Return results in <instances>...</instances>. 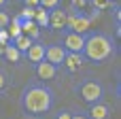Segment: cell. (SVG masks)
Returning a JSON list of instances; mask_svg holds the SVG:
<instances>
[{
  "label": "cell",
  "instance_id": "3957f363",
  "mask_svg": "<svg viewBox=\"0 0 121 119\" xmlns=\"http://www.w3.org/2000/svg\"><path fill=\"white\" fill-rule=\"evenodd\" d=\"M68 15V21H66V30L68 32H77V34H87L89 28H91V19L83 13V11H77L70 6V11H66Z\"/></svg>",
  "mask_w": 121,
  "mask_h": 119
},
{
  "label": "cell",
  "instance_id": "9c48e42d",
  "mask_svg": "<svg viewBox=\"0 0 121 119\" xmlns=\"http://www.w3.org/2000/svg\"><path fill=\"white\" fill-rule=\"evenodd\" d=\"M19 28H21V32H23L28 38L40 40V28L36 26L34 19H21V17H19Z\"/></svg>",
  "mask_w": 121,
  "mask_h": 119
},
{
  "label": "cell",
  "instance_id": "603a6c76",
  "mask_svg": "<svg viewBox=\"0 0 121 119\" xmlns=\"http://www.w3.org/2000/svg\"><path fill=\"white\" fill-rule=\"evenodd\" d=\"M0 43H9V30H0Z\"/></svg>",
  "mask_w": 121,
  "mask_h": 119
},
{
  "label": "cell",
  "instance_id": "44dd1931",
  "mask_svg": "<svg viewBox=\"0 0 121 119\" xmlns=\"http://www.w3.org/2000/svg\"><path fill=\"white\" fill-rule=\"evenodd\" d=\"M70 2H72L70 6H72V9H77V11H83V9L89 4V0H70Z\"/></svg>",
  "mask_w": 121,
  "mask_h": 119
},
{
  "label": "cell",
  "instance_id": "4316f807",
  "mask_svg": "<svg viewBox=\"0 0 121 119\" xmlns=\"http://www.w3.org/2000/svg\"><path fill=\"white\" fill-rule=\"evenodd\" d=\"M6 2H9V0H0V9H4V6H6Z\"/></svg>",
  "mask_w": 121,
  "mask_h": 119
},
{
  "label": "cell",
  "instance_id": "484cf974",
  "mask_svg": "<svg viewBox=\"0 0 121 119\" xmlns=\"http://www.w3.org/2000/svg\"><path fill=\"white\" fill-rule=\"evenodd\" d=\"M4 49H6V43H0V55H4Z\"/></svg>",
  "mask_w": 121,
  "mask_h": 119
},
{
  "label": "cell",
  "instance_id": "cb8c5ba5",
  "mask_svg": "<svg viewBox=\"0 0 121 119\" xmlns=\"http://www.w3.org/2000/svg\"><path fill=\"white\" fill-rule=\"evenodd\" d=\"M70 115H72V113H68V111H60L55 119H70Z\"/></svg>",
  "mask_w": 121,
  "mask_h": 119
},
{
  "label": "cell",
  "instance_id": "d4e9b609",
  "mask_svg": "<svg viewBox=\"0 0 121 119\" xmlns=\"http://www.w3.org/2000/svg\"><path fill=\"white\" fill-rule=\"evenodd\" d=\"M70 119H89L87 115H81V113H74V115H70Z\"/></svg>",
  "mask_w": 121,
  "mask_h": 119
},
{
  "label": "cell",
  "instance_id": "7c38bea8",
  "mask_svg": "<svg viewBox=\"0 0 121 119\" xmlns=\"http://www.w3.org/2000/svg\"><path fill=\"white\" fill-rule=\"evenodd\" d=\"M108 106L102 104V102H94L89 104V119H106L108 117Z\"/></svg>",
  "mask_w": 121,
  "mask_h": 119
},
{
  "label": "cell",
  "instance_id": "ba28073f",
  "mask_svg": "<svg viewBox=\"0 0 121 119\" xmlns=\"http://www.w3.org/2000/svg\"><path fill=\"white\" fill-rule=\"evenodd\" d=\"M57 68H60V66H55V64L43 60V62L36 64V75H38L43 81H49V79H55V77H57Z\"/></svg>",
  "mask_w": 121,
  "mask_h": 119
},
{
  "label": "cell",
  "instance_id": "6da1fadb",
  "mask_svg": "<svg viewBox=\"0 0 121 119\" xmlns=\"http://www.w3.org/2000/svg\"><path fill=\"white\" fill-rule=\"evenodd\" d=\"M19 106L28 115H45L53 106V89L43 81H34L23 87L19 96Z\"/></svg>",
  "mask_w": 121,
  "mask_h": 119
},
{
  "label": "cell",
  "instance_id": "30bf717a",
  "mask_svg": "<svg viewBox=\"0 0 121 119\" xmlns=\"http://www.w3.org/2000/svg\"><path fill=\"white\" fill-rule=\"evenodd\" d=\"M45 47H47L45 43H40V40H34V43H32V47L26 51V57H28V60H30L34 66H36L38 62H43V60H45Z\"/></svg>",
  "mask_w": 121,
  "mask_h": 119
},
{
  "label": "cell",
  "instance_id": "ffe728a7",
  "mask_svg": "<svg viewBox=\"0 0 121 119\" xmlns=\"http://www.w3.org/2000/svg\"><path fill=\"white\" fill-rule=\"evenodd\" d=\"M6 85H11V77H9L4 70H0V92H2Z\"/></svg>",
  "mask_w": 121,
  "mask_h": 119
},
{
  "label": "cell",
  "instance_id": "277c9868",
  "mask_svg": "<svg viewBox=\"0 0 121 119\" xmlns=\"http://www.w3.org/2000/svg\"><path fill=\"white\" fill-rule=\"evenodd\" d=\"M79 94H81V98H83L87 104H94V102H100V100H102L104 87H102L100 81L87 79V81H83V83L79 85Z\"/></svg>",
  "mask_w": 121,
  "mask_h": 119
},
{
  "label": "cell",
  "instance_id": "4fadbf2b",
  "mask_svg": "<svg viewBox=\"0 0 121 119\" xmlns=\"http://www.w3.org/2000/svg\"><path fill=\"white\" fill-rule=\"evenodd\" d=\"M34 21H36V26L43 30V28H49V11L47 9H43V6H36V11H34Z\"/></svg>",
  "mask_w": 121,
  "mask_h": 119
},
{
  "label": "cell",
  "instance_id": "e0dca14e",
  "mask_svg": "<svg viewBox=\"0 0 121 119\" xmlns=\"http://www.w3.org/2000/svg\"><path fill=\"white\" fill-rule=\"evenodd\" d=\"M38 4L43 9H47V11H51V9H57L62 4V0H38Z\"/></svg>",
  "mask_w": 121,
  "mask_h": 119
},
{
  "label": "cell",
  "instance_id": "8992f818",
  "mask_svg": "<svg viewBox=\"0 0 121 119\" xmlns=\"http://www.w3.org/2000/svg\"><path fill=\"white\" fill-rule=\"evenodd\" d=\"M66 53H68V51H66L62 45H47V47H45V60L51 62V64H55V66H62V64H64Z\"/></svg>",
  "mask_w": 121,
  "mask_h": 119
},
{
  "label": "cell",
  "instance_id": "5b68a950",
  "mask_svg": "<svg viewBox=\"0 0 121 119\" xmlns=\"http://www.w3.org/2000/svg\"><path fill=\"white\" fill-rule=\"evenodd\" d=\"M85 38H87V34H77V32L64 30V43H62V47L66 51H70V53H83Z\"/></svg>",
  "mask_w": 121,
  "mask_h": 119
},
{
  "label": "cell",
  "instance_id": "5bb4252c",
  "mask_svg": "<svg viewBox=\"0 0 121 119\" xmlns=\"http://www.w3.org/2000/svg\"><path fill=\"white\" fill-rule=\"evenodd\" d=\"M4 57H6L11 64H17V62L21 60V51H19V49L9 40V43H6V49H4Z\"/></svg>",
  "mask_w": 121,
  "mask_h": 119
},
{
  "label": "cell",
  "instance_id": "7a4b0ae2",
  "mask_svg": "<svg viewBox=\"0 0 121 119\" xmlns=\"http://www.w3.org/2000/svg\"><path fill=\"white\" fill-rule=\"evenodd\" d=\"M117 51L115 40H111L104 32H87L85 38V47H83V60H87L94 66H100L104 62H108Z\"/></svg>",
  "mask_w": 121,
  "mask_h": 119
},
{
  "label": "cell",
  "instance_id": "52a82bcc",
  "mask_svg": "<svg viewBox=\"0 0 121 119\" xmlns=\"http://www.w3.org/2000/svg\"><path fill=\"white\" fill-rule=\"evenodd\" d=\"M66 21H68V15L64 9H51L49 11V28H55V30H66Z\"/></svg>",
  "mask_w": 121,
  "mask_h": 119
},
{
  "label": "cell",
  "instance_id": "8fae6325",
  "mask_svg": "<svg viewBox=\"0 0 121 119\" xmlns=\"http://www.w3.org/2000/svg\"><path fill=\"white\" fill-rule=\"evenodd\" d=\"M68 72H77L81 66H83V55L81 53H66V60H64V64H62Z\"/></svg>",
  "mask_w": 121,
  "mask_h": 119
},
{
  "label": "cell",
  "instance_id": "9a60e30c",
  "mask_svg": "<svg viewBox=\"0 0 121 119\" xmlns=\"http://www.w3.org/2000/svg\"><path fill=\"white\" fill-rule=\"evenodd\" d=\"M11 43L21 51V55H26V51L32 47V43H34V40H32V38H28L26 34H21V36H17V38H15V40H11Z\"/></svg>",
  "mask_w": 121,
  "mask_h": 119
},
{
  "label": "cell",
  "instance_id": "7402d4cb",
  "mask_svg": "<svg viewBox=\"0 0 121 119\" xmlns=\"http://www.w3.org/2000/svg\"><path fill=\"white\" fill-rule=\"evenodd\" d=\"M21 2H23V6H32V9L40 6V4H38V0H21Z\"/></svg>",
  "mask_w": 121,
  "mask_h": 119
},
{
  "label": "cell",
  "instance_id": "d6986e66",
  "mask_svg": "<svg viewBox=\"0 0 121 119\" xmlns=\"http://www.w3.org/2000/svg\"><path fill=\"white\" fill-rule=\"evenodd\" d=\"M34 11H36V9H32V6H23L21 13H19V17H21V19H34Z\"/></svg>",
  "mask_w": 121,
  "mask_h": 119
},
{
  "label": "cell",
  "instance_id": "ac0fdd59",
  "mask_svg": "<svg viewBox=\"0 0 121 119\" xmlns=\"http://www.w3.org/2000/svg\"><path fill=\"white\" fill-rule=\"evenodd\" d=\"M91 4H94V9H98V11H104V9H111V0H89Z\"/></svg>",
  "mask_w": 121,
  "mask_h": 119
},
{
  "label": "cell",
  "instance_id": "2e32d148",
  "mask_svg": "<svg viewBox=\"0 0 121 119\" xmlns=\"http://www.w3.org/2000/svg\"><path fill=\"white\" fill-rule=\"evenodd\" d=\"M9 26H11V17L4 9H0V30H6Z\"/></svg>",
  "mask_w": 121,
  "mask_h": 119
}]
</instances>
